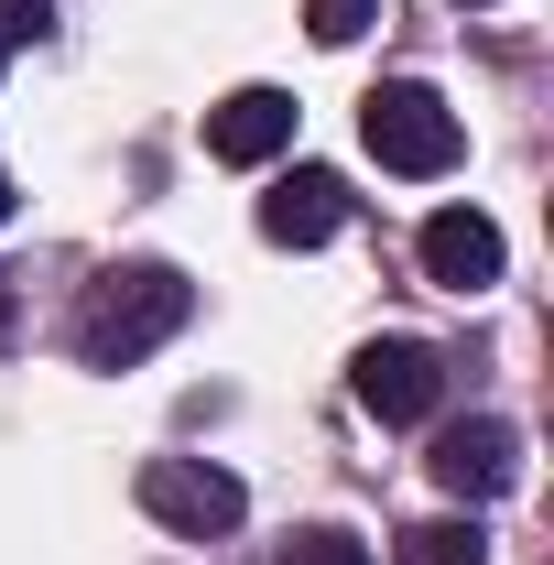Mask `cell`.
Instances as JSON below:
<instances>
[{
    "instance_id": "9c48e42d",
    "label": "cell",
    "mask_w": 554,
    "mask_h": 565,
    "mask_svg": "<svg viewBox=\"0 0 554 565\" xmlns=\"http://www.w3.org/2000/svg\"><path fill=\"white\" fill-rule=\"evenodd\" d=\"M392 565H489V533L479 522H414Z\"/></svg>"
},
{
    "instance_id": "5bb4252c",
    "label": "cell",
    "mask_w": 554,
    "mask_h": 565,
    "mask_svg": "<svg viewBox=\"0 0 554 565\" xmlns=\"http://www.w3.org/2000/svg\"><path fill=\"white\" fill-rule=\"evenodd\" d=\"M0 228H11V174H0Z\"/></svg>"
},
{
    "instance_id": "30bf717a",
    "label": "cell",
    "mask_w": 554,
    "mask_h": 565,
    "mask_svg": "<svg viewBox=\"0 0 554 565\" xmlns=\"http://www.w3.org/2000/svg\"><path fill=\"white\" fill-rule=\"evenodd\" d=\"M283 565H370V544L338 533V522H316V533H294V544H283Z\"/></svg>"
},
{
    "instance_id": "4fadbf2b",
    "label": "cell",
    "mask_w": 554,
    "mask_h": 565,
    "mask_svg": "<svg viewBox=\"0 0 554 565\" xmlns=\"http://www.w3.org/2000/svg\"><path fill=\"white\" fill-rule=\"evenodd\" d=\"M11 316H22V305H11V282H0V349H11Z\"/></svg>"
},
{
    "instance_id": "7c38bea8",
    "label": "cell",
    "mask_w": 554,
    "mask_h": 565,
    "mask_svg": "<svg viewBox=\"0 0 554 565\" xmlns=\"http://www.w3.org/2000/svg\"><path fill=\"white\" fill-rule=\"evenodd\" d=\"M55 33V0H0V55L11 44H44Z\"/></svg>"
},
{
    "instance_id": "3957f363",
    "label": "cell",
    "mask_w": 554,
    "mask_h": 565,
    "mask_svg": "<svg viewBox=\"0 0 554 565\" xmlns=\"http://www.w3.org/2000/svg\"><path fill=\"white\" fill-rule=\"evenodd\" d=\"M141 511H152L163 533H196V544H217V533H239L251 490H239L217 457H152V468H141Z\"/></svg>"
},
{
    "instance_id": "ba28073f",
    "label": "cell",
    "mask_w": 554,
    "mask_h": 565,
    "mask_svg": "<svg viewBox=\"0 0 554 565\" xmlns=\"http://www.w3.org/2000/svg\"><path fill=\"white\" fill-rule=\"evenodd\" d=\"M283 141H294V98H283V87H228L207 109V152L217 163H273Z\"/></svg>"
},
{
    "instance_id": "277c9868",
    "label": "cell",
    "mask_w": 554,
    "mask_h": 565,
    "mask_svg": "<svg viewBox=\"0 0 554 565\" xmlns=\"http://www.w3.org/2000/svg\"><path fill=\"white\" fill-rule=\"evenodd\" d=\"M348 392H359V414H381V424H424L446 403V359L424 338H370L348 359Z\"/></svg>"
},
{
    "instance_id": "9a60e30c",
    "label": "cell",
    "mask_w": 554,
    "mask_h": 565,
    "mask_svg": "<svg viewBox=\"0 0 554 565\" xmlns=\"http://www.w3.org/2000/svg\"><path fill=\"white\" fill-rule=\"evenodd\" d=\"M457 11H479V0H457Z\"/></svg>"
},
{
    "instance_id": "7a4b0ae2",
    "label": "cell",
    "mask_w": 554,
    "mask_h": 565,
    "mask_svg": "<svg viewBox=\"0 0 554 565\" xmlns=\"http://www.w3.org/2000/svg\"><path fill=\"white\" fill-rule=\"evenodd\" d=\"M359 141H370V163L381 174H446L457 152H468V131H457V109L424 87V76H392V87H370L359 98Z\"/></svg>"
},
{
    "instance_id": "52a82bcc",
    "label": "cell",
    "mask_w": 554,
    "mask_h": 565,
    "mask_svg": "<svg viewBox=\"0 0 554 565\" xmlns=\"http://www.w3.org/2000/svg\"><path fill=\"white\" fill-rule=\"evenodd\" d=\"M414 250H424V282H446V294H479V282H500V228H489L479 207H435Z\"/></svg>"
},
{
    "instance_id": "8992f818",
    "label": "cell",
    "mask_w": 554,
    "mask_h": 565,
    "mask_svg": "<svg viewBox=\"0 0 554 565\" xmlns=\"http://www.w3.org/2000/svg\"><path fill=\"white\" fill-rule=\"evenodd\" d=\"M435 479H446L457 500H500L511 479H522V435H511L500 414L446 424V435H435Z\"/></svg>"
},
{
    "instance_id": "6da1fadb",
    "label": "cell",
    "mask_w": 554,
    "mask_h": 565,
    "mask_svg": "<svg viewBox=\"0 0 554 565\" xmlns=\"http://www.w3.org/2000/svg\"><path fill=\"white\" fill-rule=\"evenodd\" d=\"M185 316H196V282L174 273V262H109V273L76 294V359H87V370H131V359H152Z\"/></svg>"
},
{
    "instance_id": "5b68a950",
    "label": "cell",
    "mask_w": 554,
    "mask_h": 565,
    "mask_svg": "<svg viewBox=\"0 0 554 565\" xmlns=\"http://www.w3.org/2000/svg\"><path fill=\"white\" fill-rule=\"evenodd\" d=\"M338 228H348V185L327 174V163L273 174V196H262V239H273V250H327Z\"/></svg>"
},
{
    "instance_id": "8fae6325",
    "label": "cell",
    "mask_w": 554,
    "mask_h": 565,
    "mask_svg": "<svg viewBox=\"0 0 554 565\" xmlns=\"http://www.w3.org/2000/svg\"><path fill=\"white\" fill-rule=\"evenodd\" d=\"M305 22H316V44H359L381 22V0H305Z\"/></svg>"
}]
</instances>
